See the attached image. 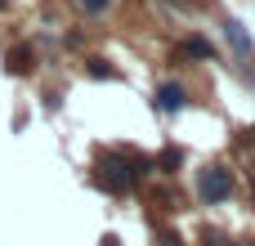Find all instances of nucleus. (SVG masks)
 <instances>
[{
	"label": "nucleus",
	"mask_w": 255,
	"mask_h": 246,
	"mask_svg": "<svg viewBox=\"0 0 255 246\" xmlns=\"http://www.w3.org/2000/svg\"><path fill=\"white\" fill-rule=\"evenodd\" d=\"M197 197H202L206 206L229 202V197H233V179H229V170H224V166H206V170L197 175Z\"/></svg>",
	"instance_id": "nucleus-1"
},
{
	"label": "nucleus",
	"mask_w": 255,
	"mask_h": 246,
	"mask_svg": "<svg viewBox=\"0 0 255 246\" xmlns=\"http://www.w3.org/2000/svg\"><path fill=\"white\" fill-rule=\"evenodd\" d=\"M99 184L112 188V193L130 188V166H126L121 157H99Z\"/></svg>",
	"instance_id": "nucleus-2"
},
{
	"label": "nucleus",
	"mask_w": 255,
	"mask_h": 246,
	"mask_svg": "<svg viewBox=\"0 0 255 246\" xmlns=\"http://www.w3.org/2000/svg\"><path fill=\"white\" fill-rule=\"evenodd\" d=\"M76 4H81V9H85V13H103V9H108V4H112V0H76Z\"/></svg>",
	"instance_id": "nucleus-8"
},
{
	"label": "nucleus",
	"mask_w": 255,
	"mask_h": 246,
	"mask_svg": "<svg viewBox=\"0 0 255 246\" xmlns=\"http://www.w3.org/2000/svg\"><path fill=\"white\" fill-rule=\"evenodd\" d=\"M90 76H99V81H108V76H112V67H108L103 58H90Z\"/></svg>",
	"instance_id": "nucleus-7"
},
{
	"label": "nucleus",
	"mask_w": 255,
	"mask_h": 246,
	"mask_svg": "<svg viewBox=\"0 0 255 246\" xmlns=\"http://www.w3.org/2000/svg\"><path fill=\"white\" fill-rule=\"evenodd\" d=\"M184 49H188V54H193V58H211V54H215V49H211V40H206V36H188V40H184Z\"/></svg>",
	"instance_id": "nucleus-5"
},
{
	"label": "nucleus",
	"mask_w": 255,
	"mask_h": 246,
	"mask_svg": "<svg viewBox=\"0 0 255 246\" xmlns=\"http://www.w3.org/2000/svg\"><path fill=\"white\" fill-rule=\"evenodd\" d=\"M211 246H255V242H211Z\"/></svg>",
	"instance_id": "nucleus-9"
},
{
	"label": "nucleus",
	"mask_w": 255,
	"mask_h": 246,
	"mask_svg": "<svg viewBox=\"0 0 255 246\" xmlns=\"http://www.w3.org/2000/svg\"><path fill=\"white\" fill-rule=\"evenodd\" d=\"M224 36L233 40V49H238L242 58H251V36L242 31V22H233V18H229V22H224Z\"/></svg>",
	"instance_id": "nucleus-4"
},
{
	"label": "nucleus",
	"mask_w": 255,
	"mask_h": 246,
	"mask_svg": "<svg viewBox=\"0 0 255 246\" xmlns=\"http://www.w3.org/2000/svg\"><path fill=\"white\" fill-rule=\"evenodd\" d=\"M31 63H27V49H18V54H9V72H27Z\"/></svg>",
	"instance_id": "nucleus-6"
},
{
	"label": "nucleus",
	"mask_w": 255,
	"mask_h": 246,
	"mask_svg": "<svg viewBox=\"0 0 255 246\" xmlns=\"http://www.w3.org/2000/svg\"><path fill=\"white\" fill-rule=\"evenodd\" d=\"M157 108H161V112H184V108H188L184 85H179V81H166V85L157 90Z\"/></svg>",
	"instance_id": "nucleus-3"
}]
</instances>
